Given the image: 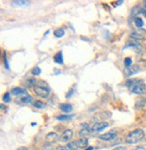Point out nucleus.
I'll return each instance as SVG.
<instances>
[{"instance_id": "obj_1", "label": "nucleus", "mask_w": 146, "mask_h": 150, "mask_svg": "<svg viewBox=\"0 0 146 150\" xmlns=\"http://www.w3.org/2000/svg\"><path fill=\"white\" fill-rule=\"evenodd\" d=\"M126 86L130 89V91L136 94H143L146 93V86L142 82V80L138 78L129 79L126 81Z\"/></svg>"}, {"instance_id": "obj_2", "label": "nucleus", "mask_w": 146, "mask_h": 150, "mask_svg": "<svg viewBox=\"0 0 146 150\" xmlns=\"http://www.w3.org/2000/svg\"><path fill=\"white\" fill-rule=\"evenodd\" d=\"M33 90L38 96L42 98H47L50 94V87L44 81H38L36 82L35 86H33Z\"/></svg>"}, {"instance_id": "obj_3", "label": "nucleus", "mask_w": 146, "mask_h": 150, "mask_svg": "<svg viewBox=\"0 0 146 150\" xmlns=\"http://www.w3.org/2000/svg\"><path fill=\"white\" fill-rule=\"evenodd\" d=\"M144 138V131L142 129H136L131 131L125 138V142L128 144H135Z\"/></svg>"}, {"instance_id": "obj_4", "label": "nucleus", "mask_w": 146, "mask_h": 150, "mask_svg": "<svg viewBox=\"0 0 146 150\" xmlns=\"http://www.w3.org/2000/svg\"><path fill=\"white\" fill-rule=\"evenodd\" d=\"M73 138V130L72 129H66L59 138V140L61 142H68Z\"/></svg>"}, {"instance_id": "obj_5", "label": "nucleus", "mask_w": 146, "mask_h": 150, "mask_svg": "<svg viewBox=\"0 0 146 150\" xmlns=\"http://www.w3.org/2000/svg\"><path fill=\"white\" fill-rule=\"evenodd\" d=\"M108 127V122H104V121H101V122H97L94 125L91 127V132L95 133V132H100L102 130H104L105 128Z\"/></svg>"}, {"instance_id": "obj_6", "label": "nucleus", "mask_w": 146, "mask_h": 150, "mask_svg": "<svg viewBox=\"0 0 146 150\" xmlns=\"http://www.w3.org/2000/svg\"><path fill=\"white\" fill-rule=\"evenodd\" d=\"M117 136V132L115 131H109L108 133H105L99 136V139L103 141H111L114 140Z\"/></svg>"}, {"instance_id": "obj_7", "label": "nucleus", "mask_w": 146, "mask_h": 150, "mask_svg": "<svg viewBox=\"0 0 146 150\" xmlns=\"http://www.w3.org/2000/svg\"><path fill=\"white\" fill-rule=\"evenodd\" d=\"M90 132H91V128L89 127V125L88 123H83L81 124V129L79 130L78 135L80 137H87V136L90 134Z\"/></svg>"}, {"instance_id": "obj_8", "label": "nucleus", "mask_w": 146, "mask_h": 150, "mask_svg": "<svg viewBox=\"0 0 146 150\" xmlns=\"http://www.w3.org/2000/svg\"><path fill=\"white\" fill-rule=\"evenodd\" d=\"M125 75L127 76H130L132 75H135V73L139 72V67L138 66H134V67H129L125 69Z\"/></svg>"}, {"instance_id": "obj_9", "label": "nucleus", "mask_w": 146, "mask_h": 150, "mask_svg": "<svg viewBox=\"0 0 146 150\" xmlns=\"http://www.w3.org/2000/svg\"><path fill=\"white\" fill-rule=\"evenodd\" d=\"M58 138V135L55 132H50L45 136V141L48 143H52L54 142Z\"/></svg>"}, {"instance_id": "obj_10", "label": "nucleus", "mask_w": 146, "mask_h": 150, "mask_svg": "<svg viewBox=\"0 0 146 150\" xmlns=\"http://www.w3.org/2000/svg\"><path fill=\"white\" fill-rule=\"evenodd\" d=\"M60 109L65 113H70V112H71L73 107L70 103H61L60 105Z\"/></svg>"}, {"instance_id": "obj_11", "label": "nucleus", "mask_w": 146, "mask_h": 150, "mask_svg": "<svg viewBox=\"0 0 146 150\" xmlns=\"http://www.w3.org/2000/svg\"><path fill=\"white\" fill-rule=\"evenodd\" d=\"M146 105V99L143 97H138L136 99V103H135V109L139 110V109L143 108Z\"/></svg>"}, {"instance_id": "obj_12", "label": "nucleus", "mask_w": 146, "mask_h": 150, "mask_svg": "<svg viewBox=\"0 0 146 150\" xmlns=\"http://www.w3.org/2000/svg\"><path fill=\"white\" fill-rule=\"evenodd\" d=\"M30 2L29 1H24V0H17V1H13L12 5L16 7H24L29 6Z\"/></svg>"}, {"instance_id": "obj_13", "label": "nucleus", "mask_w": 146, "mask_h": 150, "mask_svg": "<svg viewBox=\"0 0 146 150\" xmlns=\"http://www.w3.org/2000/svg\"><path fill=\"white\" fill-rule=\"evenodd\" d=\"M12 94L14 95H22V94H26L27 93V91L26 89H23V88H20V87H16L14 89H12Z\"/></svg>"}, {"instance_id": "obj_14", "label": "nucleus", "mask_w": 146, "mask_h": 150, "mask_svg": "<svg viewBox=\"0 0 146 150\" xmlns=\"http://www.w3.org/2000/svg\"><path fill=\"white\" fill-rule=\"evenodd\" d=\"M54 62L58 63V64H63V55H62V52L59 51L56 55L53 57Z\"/></svg>"}, {"instance_id": "obj_15", "label": "nucleus", "mask_w": 146, "mask_h": 150, "mask_svg": "<svg viewBox=\"0 0 146 150\" xmlns=\"http://www.w3.org/2000/svg\"><path fill=\"white\" fill-rule=\"evenodd\" d=\"M77 142H78V146L79 149H80V148H86L88 146V141L86 139H78Z\"/></svg>"}, {"instance_id": "obj_16", "label": "nucleus", "mask_w": 146, "mask_h": 150, "mask_svg": "<svg viewBox=\"0 0 146 150\" xmlns=\"http://www.w3.org/2000/svg\"><path fill=\"white\" fill-rule=\"evenodd\" d=\"M73 117H75V114H71V115H59L56 117L58 120H71Z\"/></svg>"}, {"instance_id": "obj_17", "label": "nucleus", "mask_w": 146, "mask_h": 150, "mask_svg": "<svg viewBox=\"0 0 146 150\" xmlns=\"http://www.w3.org/2000/svg\"><path fill=\"white\" fill-rule=\"evenodd\" d=\"M64 34H65V32L62 28H59L54 31V36L57 38H61V37L64 36Z\"/></svg>"}, {"instance_id": "obj_18", "label": "nucleus", "mask_w": 146, "mask_h": 150, "mask_svg": "<svg viewBox=\"0 0 146 150\" xmlns=\"http://www.w3.org/2000/svg\"><path fill=\"white\" fill-rule=\"evenodd\" d=\"M33 104L34 107H36V108H38V109H42V108H44V107H45L44 103H43V102H41V101H34Z\"/></svg>"}, {"instance_id": "obj_19", "label": "nucleus", "mask_w": 146, "mask_h": 150, "mask_svg": "<svg viewBox=\"0 0 146 150\" xmlns=\"http://www.w3.org/2000/svg\"><path fill=\"white\" fill-rule=\"evenodd\" d=\"M135 25L137 27H139V28H140V27H142L143 26V21H142V19L141 17H135Z\"/></svg>"}, {"instance_id": "obj_20", "label": "nucleus", "mask_w": 146, "mask_h": 150, "mask_svg": "<svg viewBox=\"0 0 146 150\" xmlns=\"http://www.w3.org/2000/svg\"><path fill=\"white\" fill-rule=\"evenodd\" d=\"M139 10H142V9H141V7L140 6H135V7H134L132 8V13H131V16H136L137 13H142V11H139Z\"/></svg>"}, {"instance_id": "obj_21", "label": "nucleus", "mask_w": 146, "mask_h": 150, "mask_svg": "<svg viewBox=\"0 0 146 150\" xmlns=\"http://www.w3.org/2000/svg\"><path fill=\"white\" fill-rule=\"evenodd\" d=\"M33 101V98H32V96H30V95H27V96H24L22 99H21V102L22 103H31Z\"/></svg>"}, {"instance_id": "obj_22", "label": "nucleus", "mask_w": 146, "mask_h": 150, "mask_svg": "<svg viewBox=\"0 0 146 150\" xmlns=\"http://www.w3.org/2000/svg\"><path fill=\"white\" fill-rule=\"evenodd\" d=\"M32 73L33 76H39L40 74H41V69H40L39 67H33V69L32 70Z\"/></svg>"}, {"instance_id": "obj_23", "label": "nucleus", "mask_w": 146, "mask_h": 150, "mask_svg": "<svg viewBox=\"0 0 146 150\" xmlns=\"http://www.w3.org/2000/svg\"><path fill=\"white\" fill-rule=\"evenodd\" d=\"M131 37H132V38H134V39L140 40V39H142V34H139V33H136V32H135V33H131Z\"/></svg>"}, {"instance_id": "obj_24", "label": "nucleus", "mask_w": 146, "mask_h": 150, "mask_svg": "<svg viewBox=\"0 0 146 150\" xmlns=\"http://www.w3.org/2000/svg\"><path fill=\"white\" fill-rule=\"evenodd\" d=\"M3 100H4L5 103H9V102L11 101V99H10V93H6L4 94Z\"/></svg>"}, {"instance_id": "obj_25", "label": "nucleus", "mask_w": 146, "mask_h": 150, "mask_svg": "<svg viewBox=\"0 0 146 150\" xmlns=\"http://www.w3.org/2000/svg\"><path fill=\"white\" fill-rule=\"evenodd\" d=\"M131 65H132V59L131 58H125V66L126 67H131Z\"/></svg>"}, {"instance_id": "obj_26", "label": "nucleus", "mask_w": 146, "mask_h": 150, "mask_svg": "<svg viewBox=\"0 0 146 150\" xmlns=\"http://www.w3.org/2000/svg\"><path fill=\"white\" fill-rule=\"evenodd\" d=\"M4 64H5L6 69H9V65H8V61H7V59H6V51H4Z\"/></svg>"}, {"instance_id": "obj_27", "label": "nucleus", "mask_w": 146, "mask_h": 150, "mask_svg": "<svg viewBox=\"0 0 146 150\" xmlns=\"http://www.w3.org/2000/svg\"><path fill=\"white\" fill-rule=\"evenodd\" d=\"M28 86H35V84H36V80L34 79V78H31V79H29L28 80Z\"/></svg>"}, {"instance_id": "obj_28", "label": "nucleus", "mask_w": 146, "mask_h": 150, "mask_svg": "<svg viewBox=\"0 0 146 150\" xmlns=\"http://www.w3.org/2000/svg\"><path fill=\"white\" fill-rule=\"evenodd\" d=\"M73 92H74V89H71V92H69L67 94H66V98H70V97L71 96V94L73 93Z\"/></svg>"}, {"instance_id": "obj_29", "label": "nucleus", "mask_w": 146, "mask_h": 150, "mask_svg": "<svg viewBox=\"0 0 146 150\" xmlns=\"http://www.w3.org/2000/svg\"><path fill=\"white\" fill-rule=\"evenodd\" d=\"M113 150H128L126 147H124V146H117L115 148H114Z\"/></svg>"}, {"instance_id": "obj_30", "label": "nucleus", "mask_w": 146, "mask_h": 150, "mask_svg": "<svg viewBox=\"0 0 146 150\" xmlns=\"http://www.w3.org/2000/svg\"><path fill=\"white\" fill-rule=\"evenodd\" d=\"M134 150H146V148L143 146H136Z\"/></svg>"}, {"instance_id": "obj_31", "label": "nucleus", "mask_w": 146, "mask_h": 150, "mask_svg": "<svg viewBox=\"0 0 146 150\" xmlns=\"http://www.w3.org/2000/svg\"><path fill=\"white\" fill-rule=\"evenodd\" d=\"M142 13H143V16L146 17V2H145V5H144V8L142 9Z\"/></svg>"}, {"instance_id": "obj_32", "label": "nucleus", "mask_w": 146, "mask_h": 150, "mask_svg": "<svg viewBox=\"0 0 146 150\" xmlns=\"http://www.w3.org/2000/svg\"><path fill=\"white\" fill-rule=\"evenodd\" d=\"M17 150H27V148H26V147H24V146H21V147H19Z\"/></svg>"}, {"instance_id": "obj_33", "label": "nucleus", "mask_w": 146, "mask_h": 150, "mask_svg": "<svg viewBox=\"0 0 146 150\" xmlns=\"http://www.w3.org/2000/svg\"><path fill=\"white\" fill-rule=\"evenodd\" d=\"M85 150H93V147H92V146H88V147H87Z\"/></svg>"}]
</instances>
